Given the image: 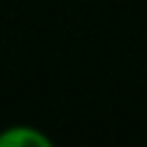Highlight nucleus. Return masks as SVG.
Instances as JSON below:
<instances>
[{"label":"nucleus","mask_w":147,"mask_h":147,"mask_svg":"<svg viewBox=\"0 0 147 147\" xmlns=\"http://www.w3.org/2000/svg\"><path fill=\"white\" fill-rule=\"evenodd\" d=\"M0 147H55V144L43 130L29 124H15L0 130Z\"/></svg>","instance_id":"1"}]
</instances>
